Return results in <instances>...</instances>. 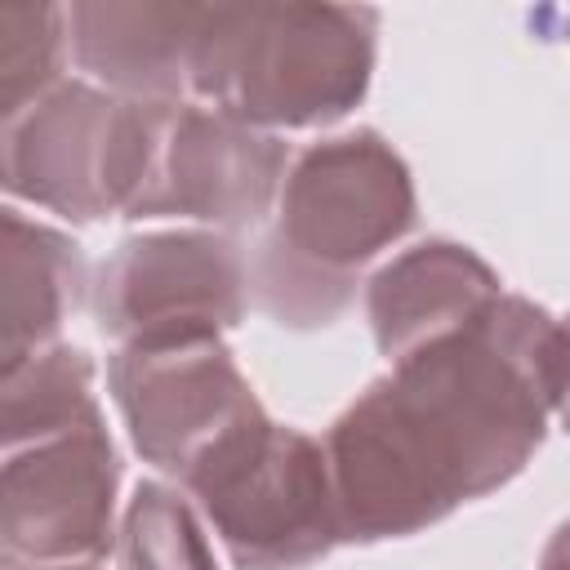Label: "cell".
Instances as JSON below:
<instances>
[{
  "label": "cell",
  "instance_id": "6da1fadb",
  "mask_svg": "<svg viewBox=\"0 0 570 570\" xmlns=\"http://www.w3.org/2000/svg\"><path fill=\"white\" fill-rule=\"evenodd\" d=\"M561 374V321L517 294L396 361L321 441L343 543L419 534L508 485L543 445Z\"/></svg>",
  "mask_w": 570,
  "mask_h": 570
},
{
  "label": "cell",
  "instance_id": "7a4b0ae2",
  "mask_svg": "<svg viewBox=\"0 0 570 570\" xmlns=\"http://www.w3.org/2000/svg\"><path fill=\"white\" fill-rule=\"evenodd\" d=\"M410 165L374 129L321 138L294 156L276 227L249 263L254 303L289 330L343 316L356 272L414 227Z\"/></svg>",
  "mask_w": 570,
  "mask_h": 570
},
{
  "label": "cell",
  "instance_id": "3957f363",
  "mask_svg": "<svg viewBox=\"0 0 570 570\" xmlns=\"http://www.w3.org/2000/svg\"><path fill=\"white\" fill-rule=\"evenodd\" d=\"M374 31L365 4H209L191 94L267 134L334 125L370 89Z\"/></svg>",
  "mask_w": 570,
  "mask_h": 570
},
{
  "label": "cell",
  "instance_id": "277c9868",
  "mask_svg": "<svg viewBox=\"0 0 570 570\" xmlns=\"http://www.w3.org/2000/svg\"><path fill=\"white\" fill-rule=\"evenodd\" d=\"M169 102L120 98L89 80H58L4 120V191L71 223L129 214L156 156Z\"/></svg>",
  "mask_w": 570,
  "mask_h": 570
},
{
  "label": "cell",
  "instance_id": "5b68a950",
  "mask_svg": "<svg viewBox=\"0 0 570 570\" xmlns=\"http://www.w3.org/2000/svg\"><path fill=\"white\" fill-rule=\"evenodd\" d=\"M178 485L236 570H303L343 543L325 445L267 414L227 432Z\"/></svg>",
  "mask_w": 570,
  "mask_h": 570
},
{
  "label": "cell",
  "instance_id": "8992f818",
  "mask_svg": "<svg viewBox=\"0 0 570 570\" xmlns=\"http://www.w3.org/2000/svg\"><path fill=\"white\" fill-rule=\"evenodd\" d=\"M249 267L223 232H147L116 245L94 281V316L120 347L223 338L245 316Z\"/></svg>",
  "mask_w": 570,
  "mask_h": 570
},
{
  "label": "cell",
  "instance_id": "52a82bcc",
  "mask_svg": "<svg viewBox=\"0 0 570 570\" xmlns=\"http://www.w3.org/2000/svg\"><path fill=\"white\" fill-rule=\"evenodd\" d=\"M120 454L102 414L4 450L0 557L4 570L89 566L111 552Z\"/></svg>",
  "mask_w": 570,
  "mask_h": 570
},
{
  "label": "cell",
  "instance_id": "ba28073f",
  "mask_svg": "<svg viewBox=\"0 0 570 570\" xmlns=\"http://www.w3.org/2000/svg\"><path fill=\"white\" fill-rule=\"evenodd\" d=\"M107 383L134 450L151 468L178 481L227 432L263 414L254 387L236 370L223 338H169V343L116 347L107 365Z\"/></svg>",
  "mask_w": 570,
  "mask_h": 570
},
{
  "label": "cell",
  "instance_id": "9c48e42d",
  "mask_svg": "<svg viewBox=\"0 0 570 570\" xmlns=\"http://www.w3.org/2000/svg\"><path fill=\"white\" fill-rule=\"evenodd\" d=\"M289 147L214 107L169 102L151 174L125 218H196L209 227H254L285 187Z\"/></svg>",
  "mask_w": 570,
  "mask_h": 570
},
{
  "label": "cell",
  "instance_id": "30bf717a",
  "mask_svg": "<svg viewBox=\"0 0 570 570\" xmlns=\"http://www.w3.org/2000/svg\"><path fill=\"white\" fill-rule=\"evenodd\" d=\"M205 9L187 0H76L67 4L76 67L120 98L183 102Z\"/></svg>",
  "mask_w": 570,
  "mask_h": 570
},
{
  "label": "cell",
  "instance_id": "8fae6325",
  "mask_svg": "<svg viewBox=\"0 0 570 570\" xmlns=\"http://www.w3.org/2000/svg\"><path fill=\"white\" fill-rule=\"evenodd\" d=\"M499 276L485 258L454 240H423L383 263L365 285V316L379 352L396 365L419 347L463 330L499 298Z\"/></svg>",
  "mask_w": 570,
  "mask_h": 570
},
{
  "label": "cell",
  "instance_id": "7c38bea8",
  "mask_svg": "<svg viewBox=\"0 0 570 570\" xmlns=\"http://www.w3.org/2000/svg\"><path fill=\"white\" fill-rule=\"evenodd\" d=\"M4 227V374L31 361L36 352L53 347L67 312L80 303L85 258L71 236L58 227L22 218L13 205L0 214Z\"/></svg>",
  "mask_w": 570,
  "mask_h": 570
},
{
  "label": "cell",
  "instance_id": "4fadbf2b",
  "mask_svg": "<svg viewBox=\"0 0 570 570\" xmlns=\"http://www.w3.org/2000/svg\"><path fill=\"white\" fill-rule=\"evenodd\" d=\"M98 414L94 361L80 347L53 343L4 374V450L58 436Z\"/></svg>",
  "mask_w": 570,
  "mask_h": 570
},
{
  "label": "cell",
  "instance_id": "5bb4252c",
  "mask_svg": "<svg viewBox=\"0 0 570 570\" xmlns=\"http://www.w3.org/2000/svg\"><path fill=\"white\" fill-rule=\"evenodd\" d=\"M120 561L125 570H218L191 503L160 481L134 490L120 530Z\"/></svg>",
  "mask_w": 570,
  "mask_h": 570
},
{
  "label": "cell",
  "instance_id": "9a60e30c",
  "mask_svg": "<svg viewBox=\"0 0 570 570\" xmlns=\"http://www.w3.org/2000/svg\"><path fill=\"white\" fill-rule=\"evenodd\" d=\"M67 9L62 4H4L0 9V116L13 120L62 76Z\"/></svg>",
  "mask_w": 570,
  "mask_h": 570
},
{
  "label": "cell",
  "instance_id": "2e32d148",
  "mask_svg": "<svg viewBox=\"0 0 570 570\" xmlns=\"http://www.w3.org/2000/svg\"><path fill=\"white\" fill-rule=\"evenodd\" d=\"M539 570H570V521H561L557 534L548 539V548L539 557Z\"/></svg>",
  "mask_w": 570,
  "mask_h": 570
},
{
  "label": "cell",
  "instance_id": "e0dca14e",
  "mask_svg": "<svg viewBox=\"0 0 570 570\" xmlns=\"http://www.w3.org/2000/svg\"><path fill=\"white\" fill-rule=\"evenodd\" d=\"M561 334H566V374H561V396H557V419H561V428H570V321H561Z\"/></svg>",
  "mask_w": 570,
  "mask_h": 570
},
{
  "label": "cell",
  "instance_id": "ac0fdd59",
  "mask_svg": "<svg viewBox=\"0 0 570 570\" xmlns=\"http://www.w3.org/2000/svg\"><path fill=\"white\" fill-rule=\"evenodd\" d=\"M58 570H89V566H58Z\"/></svg>",
  "mask_w": 570,
  "mask_h": 570
}]
</instances>
